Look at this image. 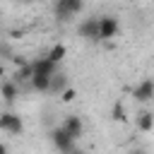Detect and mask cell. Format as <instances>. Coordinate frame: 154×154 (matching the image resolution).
I'll list each match as a JSON object with an SVG mask.
<instances>
[{
	"label": "cell",
	"mask_w": 154,
	"mask_h": 154,
	"mask_svg": "<svg viewBox=\"0 0 154 154\" xmlns=\"http://www.w3.org/2000/svg\"><path fill=\"white\" fill-rule=\"evenodd\" d=\"M82 10H84V0H55V5H53L58 22H67L70 17L79 14Z\"/></svg>",
	"instance_id": "1"
},
{
	"label": "cell",
	"mask_w": 154,
	"mask_h": 154,
	"mask_svg": "<svg viewBox=\"0 0 154 154\" xmlns=\"http://www.w3.org/2000/svg\"><path fill=\"white\" fill-rule=\"evenodd\" d=\"M0 130L2 132H7V135H22L24 132V120L17 116V113H10V111H5V113H0Z\"/></svg>",
	"instance_id": "2"
},
{
	"label": "cell",
	"mask_w": 154,
	"mask_h": 154,
	"mask_svg": "<svg viewBox=\"0 0 154 154\" xmlns=\"http://www.w3.org/2000/svg\"><path fill=\"white\" fill-rule=\"evenodd\" d=\"M51 142H53V147H55L58 152H72V149H75V140L65 132L63 125H58V128L51 130Z\"/></svg>",
	"instance_id": "3"
},
{
	"label": "cell",
	"mask_w": 154,
	"mask_h": 154,
	"mask_svg": "<svg viewBox=\"0 0 154 154\" xmlns=\"http://www.w3.org/2000/svg\"><path fill=\"white\" fill-rule=\"evenodd\" d=\"M118 34V19L113 14H103L99 17V41H108Z\"/></svg>",
	"instance_id": "4"
},
{
	"label": "cell",
	"mask_w": 154,
	"mask_h": 154,
	"mask_svg": "<svg viewBox=\"0 0 154 154\" xmlns=\"http://www.w3.org/2000/svg\"><path fill=\"white\" fill-rule=\"evenodd\" d=\"M77 36L79 38H87V41H99V19L96 17L82 19L79 26H77Z\"/></svg>",
	"instance_id": "5"
},
{
	"label": "cell",
	"mask_w": 154,
	"mask_h": 154,
	"mask_svg": "<svg viewBox=\"0 0 154 154\" xmlns=\"http://www.w3.org/2000/svg\"><path fill=\"white\" fill-rule=\"evenodd\" d=\"M132 96H135V101H140V103H149V101L154 99V82H152L149 77H144V79L132 89Z\"/></svg>",
	"instance_id": "6"
},
{
	"label": "cell",
	"mask_w": 154,
	"mask_h": 154,
	"mask_svg": "<svg viewBox=\"0 0 154 154\" xmlns=\"http://www.w3.org/2000/svg\"><path fill=\"white\" fill-rule=\"evenodd\" d=\"M58 72V65L51 63L48 58H38L31 63V75H46V77H53Z\"/></svg>",
	"instance_id": "7"
},
{
	"label": "cell",
	"mask_w": 154,
	"mask_h": 154,
	"mask_svg": "<svg viewBox=\"0 0 154 154\" xmlns=\"http://www.w3.org/2000/svg\"><path fill=\"white\" fill-rule=\"evenodd\" d=\"M63 128H65V132H67L72 140H77V137H82V132H84V120H82L79 116H67L65 123H63Z\"/></svg>",
	"instance_id": "8"
},
{
	"label": "cell",
	"mask_w": 154,
	"mask_h": 154,
	"mask_svg": "<svg viewBox=\"0 0 154 154\" xmlns=\"http://www.w3.org/2000/svg\"><path fill=\"white\" fill-rule=\"evenodd\" d=\"M0 96H2L7 103H12V101L19 96V84L12 82V79H2V82H0Z\"/></svg>",
	"instance_id": "9"
},
{
	"label": "cell",
	"mask_w": 154,
	"mask_h": 154,
	"mask_svg": "<svg viewBox=\"0 0 154 154\" xmlns=\"http://www.w3.org/2000/svg\"><path fill=\"white\" fill-rule=\"evenodd\" d=\"M135 123H137V128L142 132H152L154 130V113L152 111H142V113H137Z\"/></svg>",
	"instance_id": "10"
},
{
	"label": "cell",
	"mask_w": 154,
	"mask_h": 154,
	"mask_svg": "<svg viewBox=\"0 0 154 154\" xmlns=\"http://www.w3.org/2000/svg\"><path fill=\"white\" fill-rule=\"evenodd\" d=\"M65 87H67V75H63V72H55V75L51 77L48 91H53V94H60V91H63Z\"/></svg>",
	"instance_id": "11"
},
{
	"label": "cell",
	"mask_w": 154,
	"mask_h": 154,
	"mask_svg": "<svg viewBox=\"0 0 154 154\" xmlns=\"http://www.w3.org/2000/svg\"><path fill=\"white\" fill-rule=\"evenodd\" d=\"M29 84H31V89H34V91H48L51 77H46V75H31Z\"/></svg>",
	"instance_id": "12"
},
{
	"label": "cell",
	"mask_w": 154,
	"mask_h": 154,
	"mask_svg": "<svg viewBox=\"0 0 154 154\" xmlns=\"http://www.w3.org/2000/svg\"><path fill=\"white\" fill-rule=\"evenodd\" d=\"M65 55H67V48H65L63 43H55V46H53V48L48 51V55H46V58H48L51 63H55V65H58V63H60V60H63Z\"/></svg>",
	"instance_id": "13"
},
{
	"label": "cell",
	"mask_w": 154,
	"mask_h": 154,
	"mask_svg": "<svg viewBox=\"0 0 154 154\" xmlns=\"http://www.w3.org/2000/svg\"><path fill=\"white\" fill-rule=\"evenodd\" d=\"M29 79H31V63H26L24 67H17V70H14V75H12V82H17V84L29 82Z\"/></svg>",
	"instance_id": "14"
},
{
	"label": "cell",
	"mask_w": 154,
	"mask_h": 154,
	"mask_svg": "<svg viewBox=\"0 0 154 154\" xmlns=\"http://www.w3.org/2000/svg\"><path fill=\"white\" fill-rule=\"evenodd\" d=\"M111 118L113 120H118V123H125L128 120V113H125V106L118 101V103H113V108H111Z\"/></svg>",
	"instance_id": "15"
},
{
	"label": "cell",
	"mask_w": 154,
	"mask_h": 154,
	"mask_svg": "<svg viewBox=\"0 0 154 154\" xmlns=\"http://www.w3.org/2000/svg\"><path fill=\"white\" fill-rule=\"evenodd\" d=\"M58 96H60V101H63V103H72V101L77 99V89H75V87H65Z\"/></svg>",
	"instance_id": "16"
},
{
	"label": "cell",
	"mask_w": 154,
	"mask_h": 154,
	"mask_svg": "<svg viewBox=\"0 0 154 154\" xmlns=\"http://www.w3.org/2000/svg\"><path fill=\"white\" fill-rule=\"evenodd\" d=\"M12 63H14V65H17V67H24V65H26V63H29V60H26V58H24V55H12Z\"/></svg>",
	"instance_id": "17"
},
{
	"label": "cell",
	"mask_w": 154,
	"mask_h": 154,
	"mask_svg": "<svg viewBox=\"0 0 154 154\" xmlns=\"http://www.w3.org/2000/svg\"><path fill=\"white\" fill-rule=\"evenodd\" d=\"M22 34H24L22 29H19V31H17V29H12V31H10V36H12V38H22Z\"/></svg>",
	"instance_id": "18"
},
{
	"label": "cell",
	"mask_w": 154,
	"mask_h": 154,
	"mask_svg": "<svg viewBox=\"0 0 154 154\" xmlns=\"http://www.w3.org/2000/svg\"><path fill=\"white\" fill-rule=\"evenodd\" d=\"M130 154H147V149H142V147H137V149H132Z\"/></svg>",
	"instance_id": "19"
},
{
	"label": "cell",
	"mask_w": 154,
	"mask_h": 154,
	"mask_svg": "<svg viewBox=\"0 0 154 154\" xmlns=\"http://www.w3.org/2000/svg\"><path fill=\"white\" fill-rule=\"evenodd\" d=\"M0 154H10V149H7V144H2V142H0Z\"/></svg>",
	"instance_id": "20"
},
{
	"label": "cell",
	"mask_w": 154,
	"mask_h": 154,
	"mask_svg": "<svg viewBox=\"0 0 154 154\" xmlns=\"http://www.w3.org/2000/svg\"><path fill=\"white\" fill-rule=\"evenodd\" d=\"M2 77H5V67L0 65V79H2Z\"/></svg>",
	"instance_id": "21"
},
{
	"label": "cell",
	"mask_w": 154,
	"mask_h": 154,
	"mask_svg": "<svg viewBox=\"0 0 154 154\" xmlns=\"http://www.w3.org/2000/svg\"><path fill=\"white\" fill-rule=\"evenodd\" d=\"M17 2H22V5H29V2H34V0H17Z\"/></svg>",
	"instance_id": "22"
},
{
	"label": "cell",
	"mask_w": 154,
	"mask_h": 154,
	"mask_svg": "<svg viewBox=\"0 0 154 154\" xmlns=\"http://www.w3.org/2000/svg\"><path fill=\"white\" fill-rule=\"evenodd\" d=\"M58 154H70V152H58Z\"/></svg>",
	"instance_id": "23"
}]
</instances>
